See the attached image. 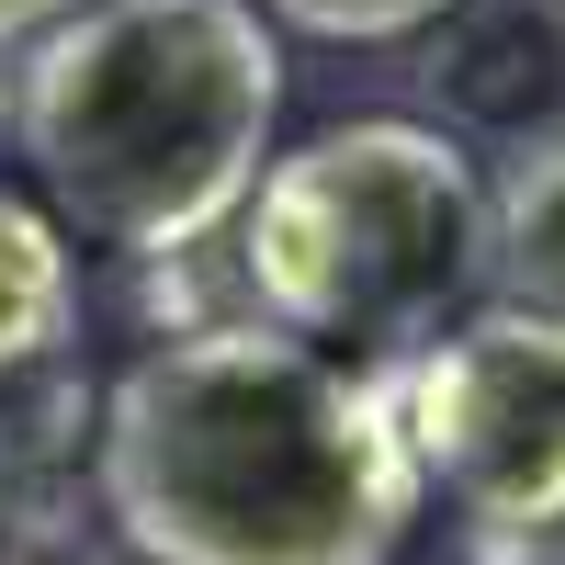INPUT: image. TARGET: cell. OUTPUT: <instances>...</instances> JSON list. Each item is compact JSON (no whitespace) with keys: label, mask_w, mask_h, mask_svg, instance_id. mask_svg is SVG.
Wrapping results in <instances>:
<instances>
[{"label":"cell","mask_w":565,"mask_h":565,"mask_svg":"<svg viewBox=\"0 0 565 565\" xmlns=\"http://www.w3.org/2000/svg\"><path fill=\"white\" fill-rule=\"evenodd\" d=\"M418 498L476 543H565V340L532 317H452L385 373Z\"/></svg>","instance_id":"cell-4"},{"label":"cell","mask_w":565,"mask_h":565,"mask_svg":"<svg viewBox=\"0 0 565 565\" xmlns=\"http://www.w3.org/2000/svg\"><path fill=\"white\" fill-rule=\"evenodd\" d=\"M79 12V0H0V57H12V45H34V34H57Z\"/></svg>","instance_id":"cell-8"},{"label":"cell","mask_w":565,"mask_h":565,"mask_svg":"<svg viewBox=\"0 0 565 565\" xmlns=\"http://www.w3.org/2000/svg\"><path fill=\"white\" fill-rule=\"evenodd\" d=\"M238 271L260 328L351 373H396L487 282V170L452 125H328L260 159L238 204Z\"/></svg>","instance_id":"cell-3"},{"label":"cell","mask_w":565,"mask_h":565,"mask_svg":"<svg viewBox=\"0 0 565 565\" xmlns=\"http://www.w3.org/2000/svg\"><path fill=\"white\" fill-rule=\"evenodd\" d=\"M68 317H79V271H68L57 215L23 204V193H0V373L45 362L68 340Z\"/></svg>","instance_id":"cell-6"},{"label":"cell","mask_w":565,"mask_h":565,"mask_svg":"<svg viewBox=\"0 0 565 565\" xmlns=\"http://www.w3.org/2000/svg\"><path fill=\"white\" fill-rule=\"evenodd\" d=\"M0 125H12V79H0Z\"/></svg>","instance_id":"cell-9"},{"label":"cell","mask_w":565,"mask_h":565,"mask_svg":"<svg viewBox=\"0 0 565 565\" xmlns=\"http://www.w3.org/2000/svg\"><path fill=\"white\" fill-rule=\"evenodd\" d=\"M282 125L260 0H79L12 68V136L57 238L181 260L238 226Z\"/></svg>","instance_id":"cell-2"},{"label":"cell","mask_w":565,"mask_h":565,"mask_svg":"<svg viewBox=\"0 0 565 565\" xmlns=\"http://www.w3.org/2000/svg\"><path fill=\"white\" fill-rule=\"evenodd\" d=\"M452 0H260V23H295L328 45H396V34H430Z\"/></svg>","instance_id":"cell-7"},{"label":"cell","mask_w":565,"mask_h":565,"mask_svg":"<svg viewBox=\"0 0 565 565\" xmlns=\"http://www.w3.org/2000/svg\"><path fill=\"white\" fill-rule=\"evenodd\" d=\"M543 565H565V543H554V554H543Z\"/></svg>","instance_id":"cell-10"},{"label":"cell","mask_w":565,"mask_h":565,"mask_svg":"<svg viewBox=\"0 0 565 565\" xmlns=\"http://www.w3.org/2000/svg\"><path fill=\"white\" fill-rule=\"evenodd\" d=\"M90 476L136 565H385L418 521L385 373L260 317L136 351L103 396Z\"/></svg>","instance_id":"cell-1"},{"label":"cell","mask_w":565,"mask_h":565,"mask_svg":"<svg viewBox=\"0 0 565 565\" xmlns=\"http://www.w3.org/2000/svg\"><path fill=\"white\" fill-rule=\"evenodd\" d=\"M476 306L532 317V328L565 340V125H532V136H509V148H498Z\"/></svg>","instance_id":"cell-5"}]
</instances>
